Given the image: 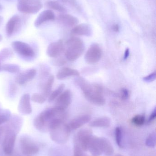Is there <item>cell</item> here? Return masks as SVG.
<instances>
[{"mask_svg":"<svg viewBox=\"0 0 156 156\" xmlns=\"http://www.w3.org/2000/svg\"><path fill=\"white\" fill-rule=\"evenodd\" d=\"M88 150L93 156H99L102 154L100 137L93 136L89 144Z\"/></svg>","mask_w":156,"mask_h":156,"instance_id":"obj_16","label":"cell"},{"mask_svg":"<svg viewBox=\"0 0 156 156\" xmlns=\"http://www.w3.org/2000/svg\"><path fill=\"white\" fill-rule=\"evenodd\" d=\"M79 72L76 69L64 67L59 70L56 74V78L58 80H62L70 77L79 76Z\"/></svg>","mask_w":156,"mask_h":156,"instance_id":"obj_19","label":"cell"},{"mask_svg":"<svg viewBox=\"0 0 156 156\" xmlns=\"http://www.w3.org/2000/svg\"><path fill=\"white\" fill-rule=\"evenodd\" d=\"M132 122L135 125L141 126L145 122V117L143 115H137L133 117Z\"/></svg>","mask_w":156,"mask_h":156,"instance_id":"obj_30","label":"cell"},{"mask_svg":"<svg viewBox=\"0 0 156 156\" xmlns=\"http://www.w3.org/2000/svg\"><path fill=\"white\" fill-rule=\"evenodd\" d=\"M21 151L24 155H31L38 153L39 148L36 144L28 136H22L20 141Z\"/></svg>","mask_w":156,"mask_h":156,"instance_id":"obj_7","label":"cell"},{"mask_svg":"<svg viewBox=\"0 0 156 156\" xmlns=\"http://www.w3.org/2000/svg\"><path fill=\"white\" fill-rule=\"evenodd\" d=\"M156 71H154L153 73L149 74L147 76L143 78V80L144 81L147 82H151L154 81L156 80Z\"/></svg>","mask_w":156,"mask_h":156,"instance_id":"obj_35","label":"cell"},{"mask_svg":"<svg viewBox=\"0 0 156 156\" xmlns=\"http://www.w3.org/2000/svg\"><path fill=\"white\" fill-rule=\"evenodd\" d=\"M30 98L32 101L38 104L44 103L46 100L42 94L37 93L34 94Z\"/></svg>","mask_w":156,"mask_h":156,"instance_id":"obj_31","label":"cell"},{"mask_svg":"<svg viewBox=\"0 0 156 156\" xmlns=\"http://www.w3.org/2000/svg\"><path fill=\"white\" fill-rule=\"evenodd\" d=\"M76 83L82 90L86 99L90 102L99 106L105 104V100L103 95V89L100 85L90 84L82 78L77 79Z\"/></svg>","mask_w":156,"mask_h":156,"instance_id":"obj_2","label":"cell"},{"mask_svg":"<svg viewBox=\"0 0 156 156\" xmlns=\"http://www.w3.org/2000/svg\"><path fill=\"white\" fill-rule=\"evenodd\" d=\"M46 6L49 9L56 10L58 12H66V9L64 6L56 1H49L46 2Z\"/></svg>","mask_w":156,"mask_h":156,"instance_id":"obj_25","label":"cell"},{"mask_svg":"<svg viewBox=\"0 0 156 156\" xmlns=\"http://www.w3.org/2000/svg\"><path fill=\"white\" fill-rule=\"evenodd\" d=\"M55 18V14L51 10H45L38 15L34 22L35 26L38 27L44 23L52 21Z\"/></svg>","mask_w":156,"mask_h":156,"instance_id":"obj_17","label":"cell"},{"mask_svg":"<svg viewBox=\"0 0 156 156\" xmlns=\"http://www.w3.org/2000/svg\"><path fill=\"white\" fill-rule=\"evenodd\" d=\"M71 33L74 35L90 36L92 34V30L89 25L81 24L74 27Z\"/></svg>","mask_w":156,"mask_h":156,"instance_id":"obj_18","label":"cell"},{"mask_svg":"<svg viewBox=\"0 0 156 156\" xmlns=\"http://www.w3.org/2000/svg\"><path fill=\"white\" fill-rule=\"evenodd\" d=\"M72 101V94L69 90L63 91L56 99L55 107L65 110L70 105Z\"/></svg>","mask_w":156,"mask_h":156,"instance_id":"obj_11","label":"cell"},{"mask_svg":"<svg viewBox=\"0 0 156 156\" xmlns=\"http://www.w3.org/2000/svg\"><path fill=\"white\" fill-rule=\"evenodd\" d=\"M30 100L31 98L29 94H25L22 95L17 107V110L19 112L24 115L30 114L32 112Z\"/></svg>","mask_w":156,"mask_h":156,"instance_id":"obj_12","label":"cell"},{"mask_svg":"<svg viewBox=\"0 0 156 156\" xmlns=\"http://www.w3.org/2000/svg\"><path fill=\"white\" fill-rule=\"evenodd\" d=\"M36 74V70L34 69L23 71L16 76V82L19 85H24L34 79Z\"/></svg>","mask_w":156,"mask_h":156,"instance_id":"obj_13","label":"cell"},{"mask_svg":"<svg viewBox=\"0 0 156 156\" xmlns=\"http://www.w3.org/2000/svg\"><path fill=\"white\" fill-rule=\"evenodd\" d=\"M55 77L53 75H51L48 79L47 80L46 82L45 83L44 85L43 89V93L42 95L46 98L47 99L49 97L50 93L51 92L52 86L54 82Z\"/></svg>","mask_w":156,"mask_h":156,"instance_id":"obj_23","label":"cell"},{"mask_svg":"<svg viewBox=\"0 0 156 156\" xmlns=\"http://www.w3.org/2000/svg\"><path fill=\"white\" fill-rule=\"evenodd\" d=\"M74 155L73 156H87L84 151L79 146L76 144L74 147Z\"/></svg>","mask_w":156,"mask_h":156,"instance_id":"obj_34","label":"cell"},{"mask_svg":"<svg viewBox=\"0 0 156 156\" xmlns=\"http://www.w3.org/2000/svg\"><path fill=\"white\" fill-rule=\"evenodd\" d=\"M115 137L117 144L119 147L122 148V132L121 127H117L115 128Z\"/></svg>","mask_w":156,"mask_h":156,"instance_id":"obj_29","label":"cell"},{"mask_svg":"<svg viewBox=\"0 0 156 156\" xmlns=\"http://www.w3.org/2000/svg\"><path fill=\"white\" fill-rule=\"evenodd\" d=\"M129 55H130V50L129 48H127L125 49V52L124 56V59L126 60L129 57Z\"/></svg>","mask_w":156,"mask_h":156,"instance_id":"obj_38","label":"cell"},{"mask_svg":"<svg viewBox=\"0 0 156 156\" xmlns=\"http://www.w3.org/2000/svg\"><path fill=\"white\" fill-rule=\"evenodd\" d=\"M156 133H152L149 135L146 141V144L147 146L150 147H154L156 146Z\"/></svg>","mask_w":156,"mask_h":156,"instance_id":"obj_32","label":"cell"},{"mask_svg":"<svg viewBox=\"0 0 156 156\" xmlns=\"http://www.w3.org/2000/svg\"><path fill=\"white\" fill-rule=\"evenodd\" d=\"M67 46L65 56L67 60L75 61L81 56L85 50V45L83 41L77 37L69 39L66 43Z\"/></svg>","mask_w":156,"mask_h":156,"instance_id":"obj_3","label":"cell"},{"mask_svg":"<svg viewBox=\"0 0 156 156\" xmlns=\"http://www.w3.org/2000/svg\"><path fill=\"white\" fill-rule=\"evenodd\" d=\"M60 1H65V0H60Z\"/></svg>","mask_w":156,"mask_h":156,"instance_id":"obj_45","label":"cell"},{"mask_svg":"<svg viewBox=\"0 0 156 156\" xmlns=\"http://www.w3.org/2000/svg\"><path fill=\"white\" fill-rule=\"evenodd\" d=\"M59 20L63 24L67 26L71 27L78 23V20L76 17L69 14L60 15L59 17Z\"/></svg>","mask_w":156,"mask_h":156,"instance_id":"obj_22","label":"cell"},{"mask_svg":"<svg viewBox=\"0 0 156 156\" xmlns=\"http://www.w3.org/2000/svg\"><path fill=\"white\" fill-rule=\"evenodd\" d=\"M111 123V119L109 117H102L91 122L89 126L91 127H108L110 126Z\"/></svg>","mask_w":156,"mask_h":156,"instance_id":"obj_21","label":"cell"},{"mask_svg":"<svg viewBox=\"0 0 156 156\" xmlns=\"http://www.w3.org/2000/svg\"><path fill=\"white\" fill-rule=\"evenodd\" d=\"M20 70V67L16 64H4L1 66V71L11 73H18Z\"/></svg>","mask_w":156,"mask_h":156,"instance_id":"obj_24","label":"cell"},{"mask_svg":"<svg viewBox=\"0 0 156 156\" xmlns=\"http://www.w3.org/2000/svg\"><path fill=\"white\" fill-rule=\"evenodd\" d=\"M130 94L129 91L127 89L125 88H123L121 90V99L123 100H126L129 98Z\"/></svg>","mask_w":156,"mask_h":156,"instance_id":"obj_36","label":"cell"},{"mask_svg":"<svg viewBox=\"0 0 156 156\" xmlns=\"http://www.w3.org/2000/svg\"><path fill=\"white\" fill-rule=\"evenodd\" d=\"M156 117V108H155L154 110L153 111V112L150 115V117L148 119V122H152V121H154Z\"/></svg>","mask_w":156,"mask_h":156,"instance_id":"obj_37","label":"cell"},{"mask_svg":"<svg viewBox=\"0 0 156 156\" xmlns=\"http://www.w3.org/2000/svg\"><path fill=\"white\" fill-rule=\"evenodd\" d=\"M65 88V84H61L56 90L51 92L48 98V101L51 102L56 99L62 93Z\"/></svg>","mask_w":156,"mask_h":156,"instance_id":"obj_27","label":"cell"},{"mask_svg":"<svg viewBox=\"0 0 156 156\" xmlns=\"http://www.w3.org/2000/svg\"><path fill=\"white\" fill-rule=\"evenodd\" d=\"M102 51L98 44L92 45L85 55V60L89 64H94L100 61L101 58Z\"/></svg>","mask_w":156,"mask_h":156,"instance_id":"obj_8","label":"cell"},{"mask_svg":"<svg viewBox=\"0 0 156 156\" xmlns=\"http://www.w3.org/2000/svg\"><path fill=\"white\" fill-rule=\"evenodd\" d=\"M66 116L65 110L55 106L41 112L34 120V125L40 132H47L54 121L57 119H65Z\"/></svg>","mask_w":156,"mask_h":156,"instance_id":"obj_1","label":"cell"},{"mask_svg":"<svg viewBox=\"0 0 156 156\" xmlns=\"http://www.w3.org/2000/svg\"><path fill=\"white\" fill-rule=\"evenodd\" d=\"M13 55L12 49L9 48H5L0 51V62L11 58Z\"/></svg>","mask_w":156,"mask_h":156,"instance_id":"obj_28","label":"cell"},{"mask_svg":"<svg viewBox=\"0 0 156 156\" xmlns=\"http://www.w3.org/2000/svg\"><path fill=\"white\" fill-rule=\"evenodd\" d=\"M2 35L0 34V42H1V41H2Z\"/></svg>","mask_w":156,"mask_h":156,"instance_id":"obj_40","label":"cell"},{"mask_svg":"<svg viewBox=\"0 0 156 156\" xmlns=\"http://www.w3.org/2000/svg\"><path fill=\"white\" fill-rule=\"evenodd\" d=\"M49 131L53 141L59 144H64L67 141L71 131L67 124L62 122L51 127Z\"/></svg>","mask_w":156,"mask_h":156,"instance_id":"obj_4","label":"cell"},{"mask_svg":"<svg viewBox=\"0 0 156 156\" xmlns=\"http://www.w3.org/2000/svg\"><path fill=\"white\" fill-rule=\"evenodd\" d=\"M11 117L12 114L9 110L0 108V126L7 122Z\"/></svg>","mask_w":156,"mask_h":156,"instance_id":"obj_26","label":"cell"},{"mask_svg":"<svg viewBox=\"0 0 156 156\" xmlns=\"http://www.w3.org/2000/svg\"><path fill=\"white\" fill-rule=\"evenodd\" d=\"M21 23V19L19 16L16 15L12 16L7 22L5 27L6 34L8 37L12 36L19 28Z\"/></svg>","mask_w":156,"mask_h":156,"instance_id":"obj_14","label":"cell"},{"mask_svg":"<svg viewBox=\"0 0 156 156\" xmlns=\"http://www.w3.org/2000/svg\"><path fill=\"white\" fill-rule=\"evenodd\" d=\"M12 46L15 52L27 58H32L35 55L33 48L27 43L20 41H13Z\"/></svg>","mask_w":156,"mask_h":156,"instance_id":"obj_6","label":"cell"},{"mask_svg":"<svg viewBox=\"0 0 156 156\" xmlns=\"http://www.w3.org/2000/svg\"><path fill=\"white\" fill-rule=\"evenodd\" d=\"M102 152L105 155L111 156L113 154L114 150L110 141L104 137H100Z\"/></svg>","mask_w":156,"mask_h":156,"instance_id":"obj_20","label":"cell"},{"mask_svg":"<svg viewBox=\"0 0 156 156\" xmlns=\"http://www.w3.org/2000/svg\"><path fill=\"white\" fill-rule=\"evenodd\" d=\"M115 156H123L122 155L120 154H117L115 155Z\"/></svg>","mask_w":156,"mask_h":156,"instance_id":"obj_41","label":"cell"},{"mask_svg":"<svg viewBox=\"0 0 156 156\" xmlns=\"http://www.w3.org/2000/svg\"><path fill=\"white\" fill-rule=\"evenodd\" d=\"M65 50V46L63 40H59L51 43L48 47L47 55L49 57L56 58L59 56Z\"/></svg>","mask_w":156,"mask_h":156,"instance_id":"obj_10","label":"cell"},{"mask_svg":"<svg viewBox=\"0 0 156 156\" xmlns=\"http://www.w3.org/2000/svg\"><path fill=\"white\" fill-rule=\"evenodd\" d=\"M2 5H0V10H1V9H2Z\"/></svg>","mask_w":156,"mask_h":156,"instance_id":"obj_44","label":"cell"},{"mask_svg":"<svg viewBox=\"0 0 156 156\" xmlns=\"http://www.w3.org/2000/svg\"><path fill=\"white\" fill-rule=\"evenodd\" d=\"M2 18L1 17H0V24H1V23H2Z\"/></svg>","mask_w":156,"mask_h":156,"instance_id":"obj_42","label":"cell"},{"mask_svg":"<svg viewBox=\"0 0 156 156\" xmlns=\"http://www.w3.org/2000/svg\"><path fill=\"white\" fill-rule=\"evenodd\" d=\"M92 136V132L90 129L80 130L76 135V144L79 146L83 151H88L89 144Z\"/></svg>","mask_w":156,"mask_h":156,"instance_id":"obj_9","label":"cell"},{"mask_svg":"<svg viewBox=\"0 0 156 156\" xmlns=\"http://www.w3.org/2000/svg\"><path fill=\"white\" fill-rule=\"evenodd\" d=\"M91 119V117L90 115H83L71 120L70 122L67 125L71 131L76 130L89 122Z\"/></svg>","mask_w":156,"mask_h":156,"instance_id":"obj_15","label":"cell"},{"mask_svg":"<svg viewBox=\"0 0 156 156\" xmlns=\"http://www.w3.org/2000/svg\"><path fill=\"white\" fill-rule=\"evenodd\" d=\"M1 66H2V65H1V62H0V71H1Z\"/></svg>","mask_w":156,"mask_h":156,"instance_id":"obj_43","label":"cell"},{"mask_svg":"<svg viewBox=\"0 0 156 156\" xmlns=\"http://www.w3.org/2000/svg\"><path fill=\"white\" fill-rule=\"evenodd\" d=\"M52 63L54 66H61L67 63V60L62 57H58L55 58L52 62Z\"/></svg>","mask_w":156,"mask_h":156,"instance_id":"obj_33","label":"cell"},{"mask_svg":"<svg viewBox=\"0 0 156 156\" xmlns=\"http://www.w3.org/2000/svg\"><path fill=\"white\" fill-rule=\"evenodd\" d=\"M42 6L39 0H18L17 2V9L24 14L36 13Z\"/></svg>","mask_w":156,"mask_h":156,"instance_id":"obj_5","label":"cell"},{"mask_svg":"<svg viewBox=\"0 0 156 156\" xmlns=\"http://www.w3.org/2000/svg\"><path fill=\"white\" fill-rule=\"evenodd\" d=\"M113 29L114 32H118L120 30V27L118 24H115L113 27Z\"/></svg>","mask_w":156,"mask_h":156,"instance_id":"obj_39","label":"cell"}]
</instances>
